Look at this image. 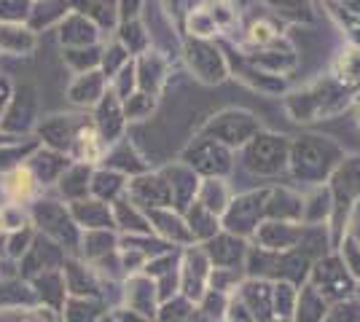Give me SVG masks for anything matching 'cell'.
<instances>
[{
	"label": "cell",
	"mask_w": 360,
	"mask_h": 322,
	"mask_svg": "<svg viewBox=\"0 0 360 322\" xmlns=\"http://www.w3.org/2000/svg\"><path fill=\"white\" fill-rule=\"evenodd\" d=\"M288 142L277 135H255L248 148V164L258 172H277L285 161Z\"/></svg>",
	"instance_id": "6da1fadb"
},
{
	"label": "cell",
	"mask_w": 360,
	"mask_h": 322,
	"mask_svg": "<svg viewBox=\"0 0 360 322\" xmlns=\"http://www.w3.org/2000/svg\"><path fill=\"white\" fill-rule=\"evenodd\" d=\"M207 132L215 135V140H226V142H245V140H253L258 132V121H255L250 113H242V110H226L218 119H212Z\"/></svg>",
	"instance_id": "7a4b0ae2"
},
{
	"label": "cell",
	"mask_w": 360,
	"mask_h": 322,
	"mask_svg": "<svg viewBox=\"0 0 360 322\" xmlns=\"http://www.w3.org/2000/svg\"><path fill=\"white\" fill-rule=\"evenodd\" d=\"M336 145L328 142L326 137H301L296 142V148H293V167L296 172H304V175H309V172H320V169L328 167V161H326V151H333Z\"/></svg>",
	"instance_id": "3957f363"
},
{
	"label": "cell",
	"mask_w": 360,
	"mask_h": 322,
	"mask_svg": "<svg viewBox=\"0 0 360 322\" xmlns=\"http://www.w3.org/2000/svg\"><path fill=\"white\" fill-rule=\"evenodd\" d=\"M188 60L199 78L205 81H221L226 73V65L218 54V48H212L210 43H202V41H188Z\"/></svg>",
	"instance_id": "277c9868"
},
{
	"label": "cell",
	"mask_w": 360,
	"mask_h": 322,
	"mask_svg": "<svg viewBox=\"0 0 360 322\" xmlns=\"http://www.w3.org/2000/svg\"><path fill=\"white\" fill-rule=\"evenodd\" d=\"M100 137H116L121 129V113H119V97L110 92L103 97V105H100Z\"/></svg>",
	"instance_id": "5b68a950"
},
{
	"label": "cell",
	"mask_w": 360,
	"mask_h": 322,
	"mask_svg": "<svg viewBox=\"0 0 360 322\" xmlns=\"http://www.w3.org/2000/svg\"><path fill=\"white\" fill-rule=\"evenodd\" d=\"M103 86L105 81L100 73H86V78H81L70 89V100L73 102H86V105H94L100 97H103Z\"/></svg>",
	"instance_id": "8992f818"
},
{
	"label": "cell",
	"mask_w": 360,
	"mask_h": 322,
	"mask_svg": "<svg viewBox=\"0 0 360 322\" xmlns=\"http://www.w3.org/2000/svg\"><path fill=\"white\" fill-rule=\"evenodd\" d=\"M6 194L11 196V199H27L32 191H35V177H32V172L27 167H16L8 177H6Z\"/></svg>",
	"instance_id": "52a82bcc"
},
{
	"label": "cell",
	"mask_w": 360,
	"mask_h": 322,
	"mask_svg": "<svg viewBox=\"0 0 360 322\" xmlns=\"http://www.w3.org/2000/svg\"><path fill=\"white\" fill-rule=\"evenodd\" d=\"M75 148H78V156L81 159H86V161H94V159H100V154H103V145H100V132L91 126V123H86V126H81L78 132H75Z\"/></svg>",
	"instance_id": "ba28073f"
},
{
	"label": "cell",
	"mask_w": 360,
	"mask_h": 322,
	"mask_svg": "<svg viewBox=\"0 0 360 322\" xmlns=\"http://www.w3.org/2000/svg\"><path fill=\"white\" fill-rule=\"evenodd\" d=\"M336 78L342 83H360V48H352V51H345L339 62H336Z\"/></svg>",
	"instance_id": "9c48e42d"
},
{
	"label": "cell",
	"mask_w": 360,
	"mask_h": 322,
	"mask_svg": "<svg viewBox=\"0 0 360 322\" xmlns=\"http://www.w3.org/2000/svg\"><path fill=\"white\" fill-rule=\"evenodd\" d=\"M162 76H165V65H162V60H159L156 54L143 57V62H140V83H143V89L156 92V89L162 86Z\"/></svg>",
	"instance_id": "30bf717a"
},
{
	"label": "cell",
	"mask_w": 360,
	"mask_h": 322,
	"mask_svg": "<svg viewBox=\"0 0 360 322\" xmlns=\"http://www.w3.org/2000/svg\"><path fill=\"white\" fill-rule=\"evenodd\" d=\"M248 38H250L253 43H258V46H269V43H274V41L280 38V27H274L271 22L261 19V22H253V25H250Z\"/></svg>",
	"instance_id": "8fae6325"
},
{
	"label": "cell",
	"mask_w": 360,
	"mask_h": 322,
	"mask_svg": "<svg viewBox=\"0 0 360 322\" xmlns=\"http://www.w3.org/2000/svg\"><path fill=\"white\" fill-rule=\"evenodd\" d=\"M274 8H280L277 14L283 16H293V19H304V22H309L312 16H309V6L304 3V0H269Z\"/></svg>",
	"instance_id": "7c38bea8"
},
{
	"label": "cell",
	"mask_w": 360,
	"mask_h": 322,
	"mask_svg": "<svg viewBox=\"0 0 360 322\" xmlns=\"http://www.w3.org/2000/svg\"><path fill=\"white\" fill-rule=\"evenodd\" d=\"M150 110H153V100H150L148 94H129L124 116L127 119H140V116H148Z\"/></svg>",
	"instance_id": "4fadbf2b"
},
{
	"label": "cell",
	"mask_w": 360,
	"mask_h": 322,
	"mask_svg": "<svg viewBox=\"0 0 360 322\" xmlns=\"http://www.w3.org/2000/svg\"><path fill=\"white\" fill-rule=\"evenodd\" d=\"M121 38H124L127 46L135 48V51L146 46V35H143V30H140L137 22H127V25H124V32H121Z\"/></svg>",
	"instance_id": "5bb4252c"
},
{
	"label": "cell",
	"mask_w": 360,
	"mask_h": 322,
	"mask_svg": "<svg viewBox=\"0 0 360 322\" xmlns=\"http://www.w3.org/2000/svg\"><path fill=\"white\" fill-rule=\"evenodd\" d=\"M191 32L199 35V38H205V35L215 32V22H212V16L202 14V11H194V16H191Z\"/></svg>",
	"instance_id": "9a60e30c"
},
{
	"label": "cell",
	"mask_w": 360,
	"mask_h": 322,
	"mask_svg": "<svg viewBox=\"0 0 360 322\" xmlns=\"http://www.w3.org/2000/svg\"><path fill=\"white\" fill-rule=\"evenodd\" d=\"M86 11L89 14H100V19L105 22V25H110L113 22V8H110V0H86Z\"/></svg>",
	"instance_id": "2e32d148"
},
{
	"label": "cell",
	"mask_w": 360,
	"mask_h": 322,
	"mask_svg": "<svg viewBox=\"0 0 360 322\" xmlns=\"http://www.w3.org/2000/svg\"><path fill=\"white\" fill-rule=\"evenodd\" d=\"M137 3H140V0H121V11H124V19H129V16L137 14Z\"/></svg>",
	"instance_id": "e0dca14e"
},
{
	"label": "cell",
	"mask_w": 360,
	"mask_h": 322,
	"mask_svg": "<svg viewBox=\"0 0 360 322\" xmlns=\"http://www.w3.org/2000/svg\"><path fill=\"white\" fill-rule=\"evenodd\" d=\"M3 226H6V223H3V215H0V229H3Z\"/></svg>",
	"instance_id": "ac0fdd59"
}]
</instances>
